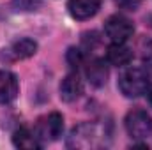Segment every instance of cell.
Instances as JSON below:
<instances>
[{
	"label": "cell",
	"mask_w": 152,
	"mask_h": 150,
	"mask_svg": "<svg viewBox=\"0 0 152 150\" xmlns=\"http://www.w3.org/2000/svg\"><path fill=\"white\" fill-rule=\"evenodd\" d=\"M12 143L18 149H27V150L41 149V143H39V138L36 136V133H30L27 127H21L12 134Z\"/></svg>",
	"instance_id": "cell-11"
},
{
	"label": "cell",
	"mask_w": 152,
	"mask_h": 150,
	"mask_svg": "<svg viewBox=\"0 0 152 150\" xmlns=\"http://www.w3.org/2000/svg\"><path fill=\"white\" fill-rule=\"evenodd\" d=\"M126 131L134 140H143L152 133V118L143 110H131L126 115Z\"/></svg>",
	"instance_id": "cell-2"
},
{
	"label": "cell",
	"mask_w": 152,
	"mask_h": 150,
	"mask_svg": "<svg viewBox=\"0 0 152 150\" xmlns=\"http://www.w3.org/2000/svg\"><path fill=\"white\" fill-rule=\"evenodd\" d=\"M133 32H134V27L126 16L113 14L104 21V34L112 42H126L133 36Z\"/></svg>",
	"instance_id": "cell-4"
},
{
	"label": "cell",
	"mask_w": 152,
	"mask_h": 150,
	"mask_svg": "<svg viewBox=\"0 0 152 150\" xmlns=\"http://www.w3.org/2000/svg\"><path fill=\"white\" fill-rule=\"evenodd\" d=\"M20 83L11 71H0V104H7L18 97Z\"/></svg>",
	"instance_id": "cell-8"
},
{
	"label": "cell",
	"mask_w": 152,
	"mask_h": 150,
	"mask_svg": "<svg viewBox=\"0 0 152 150\" xmlns=\"http://www.w3.org/2000/svg\"><path fill=\"white\" fill-rule=\"evenodd\" d=\"M83 94V83L76 73L67 74L60 83V99L66 103H73Z\"/></svg>",
	"instance_id": "cell-9"
},
{
	"label": "cell",
	"mask_w": 152,
	"mask_h": 150,
	"mask_svg": "<svg viewBox=\"0 0 152 150\" xmlns=\"http://www.w3.org/2000/svg\"><path fill=\"white\" fill-rule=\"evenodd\" d=\"M36 51H37V42L28 37H23L14 41L7 50H4L2 58H5V60H23V58L32 57Z\"/></svg>",
	"instance_id": "cell-5"
},
{
	"label": "cell",
	"mask_w": 152,
	"mask_h": 150,
	"mask_svg": "<svg viewBox=\"0 0 152 150\" xmlns=\"http://www.w3.org/2000/svg\"><path fill=\"white\" fill-rule=\"evenodd\" d=\"M101 0H67V9L75 20H88L97 14Z\"/></svg>",
	"instance_id": "cell-6"
},
{
	"label": "cell",
	"mask_w": 152,
	"mask_h": 150,
	"mask_svg": "<svg viewBox=\"0 0 152 150\" xmlns=\"http://www.w3.org/2000/svg\"><path fill=\"white\" fill-rule=\"evenodd\" d=\"M67 62H69L71 67L81 66V64H83V53H81L80 50H76V48H71V50L67 51Z\"/></svg>",
	"instance_id": "cell-13"
},
{
	"label": "cell",
	"mask_w": 152,
	"mask_h": 150,
	"mask_svg": "<svg viewBox=\"0 0 152 150\" xmlns=\"http://www.w3.org/2000/svg\"><path fill=\"white\" fill-rule=\"evenodd\" d=\"M64 131V118L57 111L42 117L36 125V136L42 141H55L62 136Z\"/></svg>",
	"instance_id": "cell-3"
},
{
	"label": "cell",
	"mask_w": 152,
	"mask_h": 150,
	"mask_svg": "<svg viewBox=\"0 0 152 150\" xmlns=\"http://www.w3.org/2000/svg\"><path fill=\"white\" fill-rule=\"evenodd\" d=\"M149 103H151V106H152V90L149 92Z\"/></svg>",
	"instance_id": "cell-15"
},
{
	"label": "cell",
	"mask_w": 152,
	"mask_h": 150,
	"mask_svg": "<svg viewBox=\"0 0 152 150\" xmlns=\"http://www.w3.org/2000/svg\"><path fill=\"white\" fill-rule=\"evenodd\" d=\"M42 0H12V9L21 12H30L41 7Z\"/></svg>",
	"instance_id": "cell-12"
},
{
	"label": "cell",
	"mask_w": 152,
	"mask_h": 150,
	"mask_svg": "<svg viewBox=\"0 0 152 150\" xmlns=\"http://www.w3.org/2000/svg\"><path fill=\"white\" fill-rule=\"evenodd\" d=\"M85 76L94 87H103L108 81V66L103 58H90L85 64Z\"/></svg>",
	"instance_id": "cell-7"
},
{
	"label": "cell",
	"mask_w": 152,
	"mask_h": 150,
	"mask_svg": "<svg viewBox=\"0 0 152 150\" xmlns=\"http://www.w3.org/2000/svg\"><path fill=\"white\" fill-rule=\"evenodd\" d=\"M151 85V74L143 67H129L118 78V88L126 97H140Z\"/></svg>",
	"instance_id": "cell-1"
},
{
	"label": "cell",
	"mask_w": 152,
	"mask_h": 150,
	"mask_svg": "<svg viewBox=\"0 0 152 150\" xmlns=\"http://www.w3.org/2000/svg\"><path fill=\"white\" fill-rule=\"evenodd\" d=\"M106 58L113 66H127L133 58V51L124 42H112L106 50Z\"/></svg>",
	"instance_id": "cell-10"
},
{
	"label": "cell",
	"mask_w": 152,
	"mask_h": 150,
	"mask_svg": "<svg viewBox=\"0 0 152 150\" xmlns=\"http://www.w3.org/2000/svg\"><path fill=\"white\" fill-rule=\"evenodd\" d=\"M115 4L118 5V9H124V11H136L142 4V0H115Z\"/></svg>",
	"instance_id": "cell-14"
}]
</instances>
